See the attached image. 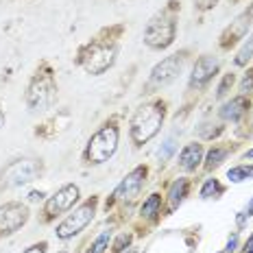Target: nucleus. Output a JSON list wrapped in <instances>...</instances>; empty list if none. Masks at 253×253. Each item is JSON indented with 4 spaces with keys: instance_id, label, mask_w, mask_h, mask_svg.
I'll return each instance as SVG.
<instances>
[{
    "instance_id": "nucleus-21",
    "label": "nucleus",
    "mask_w": 253,
    "mask_h": 253,
    "mask_svg": "<svg viewBox=\"0 0 253 253\" xmlns=\"http://www.w3.org/2000/svg\"><path fill=\"white\" fill-rule=\"evenodd\" d=\"M109 236H112V231L105 229L103 234L92 242V247H89V251H87V253H105V249H107V245H109Z\"/></svg>"
},
{
    "instance_id": "nucleus-9",
    "label": "nucleus",
    "mask_w": 253,
    "mask_h": 253,
    "mask_svg": "<svg viewBox=\"0 0 253 253\" xmlns=\"http://www.w3.org/2000/svg\"><path fill=\"white\" fill-rule=\"evenodd\" d=\"M77 201H79V186L68 183V186L59 188L48 201H46V216H48V218H55V216L68 212Z\"/></svg>"
},
{
    "instance_id": "nucleus-29",
    "label": "nucleus",
    "mask_w": 253,
    "mask_h": 253,
    "mask_svg": "<svg viewBox=\"0 0 253 253\" xmlns=\"http://www.w3.org/2000/svg\"><path fill=\"white\" fill-rule=\"evenodd\" d=\"M129 240H131V236L123 234V236H120V238H118V242H116V245H114V251H123V247H125V245H129Z\"/></svg>"
},
{
    "instance_id": "nucleus-27",
    "label": "nucleus",
    "mask_w": 253,
    "mask_h": 253,
    "mask_svg": "<svg viewBox=\"0 0 253 253\" xmlns=\"http://www.w3.org/2000/svg\"><path fill=\"white\" fill-rule=\"evenodd\" d=\"M216 2H218V0H194V7L201 9V11H208V9H212Z\"/></svg>"
},
{
    "instance_id": "nucleus-18",
    "label": "nucleus",
    "mask_w": 253,
    "mask_h": 253,
    "mask_svg": "<svg viewBox=\"0 0 253 253\" xmlns=\"http://www.w3.org/2000/svg\"><path fill=\"white\" fill-rule=\"evenodd\" d=\"M227 155H229V149H225V146H214V149L208 153V157H205V170H214L216 166L223 164V160Z\"/></svg>"
},
{
    "instance_id": "nucleus-24",
    "label": "nucleus",
    "mask_w": 253,
    "mask_h": 253,
    "mask_svg": "<svg viewBox=\"0 0 253 253\" xmlns=\"http://www.w3.org/2000/svg\"><path fill=\"white\" fill-rule=\"evenodd\" d=\"M251 216H253V199H251L249 203H247V208L242 210V212H240L238 216H236V223H238V227H245L247 220H249Z\"/></svg>"
},
{
    "instance_id": "nucleus-22",
    "label": "nucleus",
    "mask_w": 253,
    "mask_h": 253,
    "mask_svg": "<svg viewBox=\"0 0 253 253\" xmlns=\"http://www.w3.org/2000/svg\"><path fill=\"white\" fill-rule=\"evenodd\" d=\"M220 192H223L220 183L216 181V179H208V181L203 183V188H201V199H212L214 194H220Z\"/></svg>"
},
{
    "instance_id": "nucleus-13",
    "label": "nucleus",
    "mask_w": 253,
    "mask_h": 253,
    "mask_svg": "<svg viewBox=\"0 0 253 253\" xmlns=\"http://www.w3.org/2000/svg\"><path fill=\"white\" fill-rule=\"evenodd\" d=\"M251 18H253V7L245 9V11H242L234 22H231L229 29H225V33L220 35V46H223V48H229V46L238 44V42L247 35V31H249Z\"/></svg>"
},
{
    "instance_id": "nucleus-10",
    "label": "nucleus",
    "mask_w": 253,
    "mask_h": 253,
    "mask_svg": "<svg viewBox=\"0 0 253 253\" xmlns=\"http://www.w3.org/2000/svg\"><path fill=\"white\" fill-rule=\"evenodd\" d=\"M29 220V210L22 203H4L0 208V236L13 234Z\"/></svg>"
},
{
    "instance_id": "nucleus-30",
    "label": "nucleus",
    "mask_w": 253,
    "mask_h": 253,
    "mask_svg": "<svg viewBox=\"0 0 253 253\" xmlns=\"http://www.w3.org/2000/svg\"><path fill=\"white\" fill-rule=\"evenodd\" d=\"M24 253H46V242H40V245H33L29 247Z\"/></svg>"
},
{
    "instance_id": "nucleus-12",
    "label": "nucleus",
    "mask_w": 253,
    "mask_h": 253,
    "mask_svg": "<svg viewBox=\"0 0 253 253\" xmlns=\"http://www.w3.org/2000/svg\"><path fill=\"white\" fill-rule=\"evenodd\" d=\"M144 177H146V168L144 166L133 168V170H131L129 175L120 181V186L116 188L114 199H118V201H131L133 197H138L140 188L144 186Z\"/></svg>"
},
{
    "instance_id": "nucleus-11",
    "label": "nucleus",
    "mask_w": 253,
    "mask_h": 253,
    "mask_svg": "<svg viewBox=\"0 0 253 253\" xmlns=\"http://www.w3.org/2000/svg\"><path fill=\"white\" fill-rule=\"evenodd\" d=\"M216 72H218V59L212 57V55H203L192 68V75H190V87L192 89L194 87L197 89L205 87L214 79Z\"/></svg>"
},
{
    "instance_id": "nucleus-4",
    "label": "nucleus",
    "mask_w": 253,
    "mask_h": 253,
    "mask_svg": "<svg viewBox=\"0 0 253 253\" xmlns=\"http://www.w3.org/2000/svg\"><path fill=\"white\" fill-rule=\"evenodd\" d=\"M118 138L120 131L116 125H105L96 133L89 138L87 149H85V162L87 164H103L118 149Z\"/></svg>"
},
{
    "instance_id": "nucleus-14",
    "label": "nucleus",
    "mask_w": 253,
    "mask_h": 253,
    "mask_svg": "<svg viewBox=\"0 0 253 253\" xmlns=\"http://www.w3.org/2000/svg\"><path fill=\"white\" fill-rule=\"evenodd\" d=\"M249 112V98L247 96H236L227 101L220 109V118L231 120V123H238L240 118H245V114Z\"/></svg>"
},
{
    "instance_id": "nucleus-8",
    "label": "nucleus",
    "mask_w": 253,
    "mask_h": 253,
    "mask_svg": "<svg viewBox=\"0 0 253 253\" xmlns=\"http://www.w3.org/2000/svg\"><path fill=\"white\" fill-rule=\"evenodd\" d=\"M183 63H186V52H177L162 59L151 70V85H168L170 81H175L179 72L183 70Z\"/></svg>"
},
{
    "instance_id": "nucleus-20",
    "label": "nucleus",
    "mask_w": 253,
    "mask_h": 253,
    "mask_svg": "<svg viewBox=\"0 0 253 253\" xmlns=\"http://www.w3.org/2000/svg\"><path fill=\"white\" fill-rule=\"evenodd\" d=\"M251 57H253V33H251V38L245 42V46L238 50V55H236V66H247Z\"/></svg>"
},
{
    "instance_id": "nucleus-3",
    "label": "nucleus",
    "mask_w": 253,
    "mask_h": 253,
    "mask_svg": "<svg viewBox=\"0 0 253 253\" xmlns=\"http://www.w3.org/2000/svg\"><path fill=\"white\" fill-rule=\"evenodd\" d=\"M175 35H177V20L170 9L153 15L144 29V42L155 50L168 48L175 42Z\"/></svg>"
},
{
    "instance_id": "nucleus-5",
    "label": "nucleus",
    "mask_w": 253,
    "mask_h": 253,
    "mask_svg": "<svg viewBox=\"0 0 253 253\" xmlns=\"http://www.w3.org/2000/svg\"><path fill=\"white\" fill-rule=\"evenodd\" d=\"M57 96V85L55 79H52V72L46 68L44 72H38L33 77V81L29 83V89H26V105H29L31 112H38V109H44L52 105Z\"/></svg>"
},
{
    "instance_id": "nucleus-2",
    "label": "nucleus",
    "mask_w": 253,
    "mask_h": 253,
    "mask_svg": "<svg viewBox=\"0 0 253 253\" xmlns=\"http://www.w3.org/2000/svg\"><path fill=\"white\" fill-rule=\"evenodd\" d=\"M118 44L114 40H94L79 55V63L87 75H103L114 66Z\"/></svg>"
},
{
    "instance_id": "nucleus-23",
    "label": "nucleus",
    "mask_w": 253,
    "mask_h": 253,
    "mask_svg": "<svg viewBox=\"0 0 253 253\" xmlns=\"http://www.w3.org/2000/svg\"><path fill=\"white\" fill-rule=\"evenodd\" d=\"M234 75H225L223 77V81H220V85H218V89H216V98H225L229 94V87L234 85Z\"/></svg>"
},
{
    "instance_id": "nucleus-34",
    "label": "nucleus",
    "mask_w": 253,
    "mask_h": 253,
    "mask_svg": "<svg viewBox=\"0 0 253 253\" xmlns=\"http://www.w3.org/2000/svg\"><path fill=\"white\" fill-rule=\"evenodd\" d=\"M247 157H251V160H253V149H251V151H247Z\"/></svg>"
},
{
    "instance_id": "nucleus-25",
    "label": "nucleus",
    "mask_w": 253,
    "mask_h": 253,
    "mask_svg": "<svg viewBox=\"0 0 253 253\" xmlns=\"http://www.w3.org/2000/svg\"><path fill=\"white\" fill-rule=\"evenodd\" d=\"M240 92H242V94L253 92V70H249V72L245 75V79H242V83H240Z\"/></svg>"
},
{
    "instance_id": "nucleus-32",
    "label": "nucleus",
    "mask_w": 253,
    "mask_h": 253,
    "mask_svg": "<svg viewBox=\"0 0 253 253\" xmlns=\"http://www.w3.org/2000/svg\"><path fill=\"white\" fill-rule=\"evenodd\" d=\"M42 197H44V192H31V199H33V201H40Z\"/></svg>"
},
{
    "instance_id": "nucleus-26",
    "label": "nucleus",
    "mask_w": 253,
    "mask_h": 253,
    "mask_svg": "<svg viewBox=\"0 0 253 253\" xmlns=\"http://www.w3.org/2000/svg\"><path fill=\"white\" fill-rule=\"evenodd\" d=\"M172 151H175V140L168 138V140L164 142V151L160 149V160H162V162H166L168 157H170V153H172Z\"/></svg>"
},
{
    "instance_id": "nucleus-19",
    "label": "nucleus",
    "mask_w": 253,
    "mask_h": 253,
    "mask_svg": "<svg viewBox=\"0 0 253 253\" xmlns=\"http://www.w3.org/2000/svg\"><path fill=\"white\" fill-rule=\"evenodd\" d=\"M227 179L231 183H242L247 179H253V166H234L227 170Z\"/></svg>"
},
{
    "instance_id": "nucleus-17",
    "label": "nucleus",
    "mask_w": 253,
    "mask_h": 253,
    "mask_svg": "<svg viewBox=\"0 0 253 253\" xmlns=\"http://www.w3.org/2000/svg\"><path fill=\"white\" fill-rule=\"evenodd\" d=\"M160 210H162V197L160 194H151V197L144 201V205L140 208V214H142V218L155 220L157 214H160Z\"/></svg>"
},
{
    "instance_id": "nucleus-31",
    "label": "nucleus",
    "mask_w": 253,
    "mask_h": 253,
    "mask_svg": "<svg viewBox=\"0 0 253 253\" xmlns=\"http://www.w3.org/2000/svg\"><path fill=\"white\" fill-rule=\"evenodd\" d=\"M242 251L245 253H253V234L247 238V242H245V247H242Z\"/></svg>"
},
{
    "instance_id": "nucleus-7",
    "label": "nucleus",
    "mask_w": 253,
    "mask_h": 253,
    "mask_svg": "<svg viewBox=\"0 0 253 253\" xmlns=\"http://www.w3.org/2000/svg\"><path fill=\"white\" fill-rule=\"evenodd\" d=\"M42 172V164L35 160H18L13 164H9L2 172V183L7 188H18L24 183H31L38 179Z\"/></svg>"
},
{
    "instance_id": "nucleus-6",
    "label": "nucleus",
    "mask_w": 253,
    "mask_h": 253,
    "mask_svg": "<svg viewBox=\"0 0 253 253\" xmlns=\"http://www.w3.org/2000/svg\"><path fill=\"white\" fill-rule=\"evenodd\" d=\"M96 199H89V201H85L81 205L79 210H75L70 216H68L63 223L57 225V229H55V234H57V238H61V240H68V238H72V236H77L79 231H83L87 227L89 223H92V218H94V212H96Z\"/></svg>"
},
{
    "instance_id": "nucleus-1",
    "label": "nucleus",
    "mask_w": 253,
    "mask_h": 253,
    "mask_svg": "<svg viewBox=\"0 0 253 253\" xmlns=\"http://www.w3.org/2000/svg\"><path fill=\"white\" fill-rule=\"evenodd\" d=\"M164 116H166V107L162 101H155V103H149V105H144V107H140L133 118H131V140L138 146L149 142L153 135H157V131L162 129Z\"/></svg>"
},
{
    "instance_id": "nucleus-28",
    "label": "nucleus",
    "mask_w": 253,
    "mask_h": 253,
    "mask_svg": "<svg viewBox=\"0 0 253 253\" xmlns=\"http://www.w3.org/2000/svg\"><path fill=\"white\" fill-rule=\"evenodd\" d=\"M238 249V234H234L231 238L227 240V247H225V253H234Z\"/></svg>"
},
{
    "instance_id": "nucleus-15",
    "label": "nucleus",
    "mask_w": 253,
    "mask_h": 253,
    "mask_svg": "<svg viewBox=\"0 0 253 253\" xmlns=\"http://www.w3.org/2000/svg\"><path fill=\"white\" fill-rule=\"evenodd\" d=\"M201 160H203V146L199 142H190V144L183 146L181 155H179V166L183 170H197Z\"/></svg>"
},
{
    "instance_id": "nucleus-16",
    "label": "nucleus",
    "mask_w": 253,
    "mask_h": 253,
    "mask_svg": "<svg viewBox=\"0 0 253 253\" xmlns=\"http://www.w3.org/2000/svg\"><path fill=\"white\" fill-rule=\"evenodd\" d=\"M188 188H190V181L183 177H179L170 183V188H168V210H170V212H175L179 205L183 203V199H186V194H188Z\"/></svg>"
},
{
    "instance_id": "nucleus-33",
    "label": "nucleus",
    "mask_w": 253,
    "mask_h": 253,
    "mask_svg": "<svg viewBox=\"0 0 253 253\" xmlns=\"http://www.w3.org/2000/svg\"><path fill=\"white\" fill-rule=\"evenodd\" d=\"M4 125V116H2V112H0V126Z\"/></svg>"
}]
</instances>
